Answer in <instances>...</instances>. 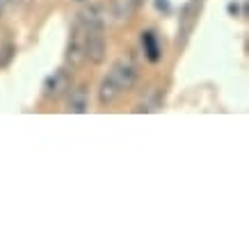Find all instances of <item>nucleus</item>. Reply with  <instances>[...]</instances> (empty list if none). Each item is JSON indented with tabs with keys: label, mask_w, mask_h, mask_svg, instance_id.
<instances>
[{
	"label": "nucleus",
	"mask_w": 249,
	"mask_h": 249,
	"mask_svg": "<svg viewBox=\"0 0 249 249\" xmlns=\"http://www.w3.org/2000/svg\"><path fill=\"white\" fill-rule=\"evenodd\" d=\"M107 78L119 91H128L133 89V85L137 80V69L130 60H117L112 64V69H110Z\"/></svg>",
	"instance_id": "nucleus-1"
},
{
	"label": "nucleus",
	"mask_w": 249,
	"mask_h": 249,
	"mask_svg": "<svg viewBox=\"0 0 249 249\" xmlns=\"http://www.w3.org/2000/svg\"><path fill=\"white\" fill-rule=\"evenodd\" d=\"M199 12H201V0H188V5L181 12V21H178V39H176L178 44H185L188 37L192 35Z\"/></svg>",
	"instance_id": "nucleus-2"
},
{
	"label": "nucleus",
	"mask_w": 249,
	"mask_h": 249,
	"mask_svg": "<svg viewBox=\"0 0 249 249\" xmlns=\"http://www.w3.org/2000/svg\"><path fill=\"white\" fill-rule=\"evenodd\" d=\"M85 39H87V28L76 23L71 39H69V48H67V62L71 67H78L85 60Z\"/></svg>",
	"instance_id": "nucleus-3"
},
{
	"label": "nucleus",
	"mask_w": 249,
	"mask_h": 249,
	"mask_svg": "<svg viewBox=\"0 0 249 249\" xmlns=\"http://www.w3.org/2000/svg\"><path fill=\"white\" fill-rule=\"evenodd\" d=\"M69 89H71V76H69V71H64V69L53 71V73L44 80V96L46 98H60L62 94H67Z\"/></svg>",
	"instance_id": "nucleus-4"
},
{
	"label": "nucleus",
	"mask_w": 249,
	"mask_h": 249,
	"mask_svg": "<svg viewBox=\"0 0 249 249\" xmlns=\"http://www.w3.org/2000/svg\"><path fill=\"white\" fill-rule=\"evenodd\" d=\"M85 60L101 64L106 60V39H103V30H87V39H85Z\"/></svg>",
	"instance_id": "nucleus-5"
},
{
	"label": "nucleus",
	"mask_w": 249,
	"mask_h": 249,
	"mask_svg": "<svg viewBox=\"0 0 249 249\" xmlns=\"http://www.w3.org/2000/svg\"><path fill=\"white\" fill-rule=\"evenodd\" d=\"M78 23L85 25L87 30H103V25H106V12H103L101 5H91V7L83 9L78 14Z\"/></svg>",
	"instance_id": "nucleus-6"
},
{
	"label": "nucleus",
	"mask_w": 249,
	"mask_h": 249,
	"mask_svg": "<svg viewBox=\"0 0 249 249\" xmlns=\"http://www.w3.org/2000/svg\"><path fill=\"white\" fill-rule=\"evenodd\" d=\"M142 51H144V57L149 62H160L162 57V51H160V44H158V37H156V32L146 30L142 32Z\"/></svg>",
	"instance_id": "nucleus-7"
},
{
	"label": "nucleus",
	"mask_w": 249,
	"mask_h": 249,
	"mask_svg": "<svg viewBox=\"0 0 249 249\" xmlns=\"http://www.w3.org/2000/svg\"><path fill=\"white\" fill-rule=\"evenodd\" d=\"M87 106H89V98H87V89L85 87H78V89L71 91V98H69L67 110L73 114H83L87 112Z\"/></svg>",
	"instance_id": "nucleus-8"
},
{
	"label": "nucleus",
	"mask_w": 249,
	"mask_h": 249,
	"mask_svg": "<svg viewBox=\"0 0 249 249\" xmlns=\"http://www.w3.org/2000/svg\"><path fill=\"white\" fill-rule=\"evenodd\" d=\"M121 91L114 87L112 83H110V78H103V83H101V87H98V103L101 106H110V103H114L117 101V96H119Z\"/></svg>",
	"instance_id": "nucleus-9"
},
{
	"label": "nucleus",
	"mask_w": 249,
	"mask_h": 249,
	"mask_svg": "<svg viewBox=\"0 0 249 249\" xmlns=\"http://www.w3.org/2000/svg\"><path fill=\"white\" fill-rule=\"evenodd\" d=\"M137 5H140V0H117V2H114V16H117L119 21L130 18Z\"/></svg>",
	"instance_id": "nucleus-10"
},
{
	"label": "nucleus",
	"mask_w": 249,
	"mask_h": 249,
	"mask_svg": "<svg viewBox=\"0 0 249 249\" xmlns=\"http://www.w3.org/2000/svg\"><path fill=\"white\" fill-rule=\"evenodd\" d=\"M153 7L162 12V14H169L172 12V5H169V0H153Z\"/></svg>",
	"instance_id": "nucleus-11"
},
{
	"label": "nucleus",
	"mask_w": 249,
	"mask_h": 249,
	"mask_svg": "<svg viewBox=\"0 0 249 249\" xmlns=\"http://www.w3.org/2000/svg\"><path fill=\"white\" fill-rule=\"evenodd\" d=\"M240 2H229V5H227V12H229V14H231V16H240Z\"/></svg>",
	"instance_id": "nucleus-12"
},
{
	"label": "nucleus",
	"mask_w": 249,
	"mask_h": 249,
	"mask_svg": "<svg viewBox=\"0 0 249 249\" xmlns=\"http://www.w3.org/2000/svg\"><path fill=\"white\" fill-rule=\"evenodd\" d=\"M12 5V0H0V14L5 12V7H9Z\"/></svg>",
	"instance_id": "nucleus-13"
},
{
	"label": "nucleus",
	"mask_w": 249,
	"mask_h": 249,
	"mask_svg": "<svg viewBox=\"0 0 249 249\" xmlns=\"http://www.w3.org/2000/svg\"><path fill=\"white\" fill-rule=\"evenodd\" d=\"M76 2H83V0H76Z\"/></svg>",
	"instance_id": "nucleus-14"
}]
</instances>
